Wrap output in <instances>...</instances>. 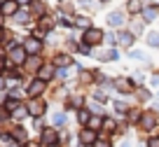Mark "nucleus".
<instances>
[{"mask_svg": "<svg viewBox=\"0 0 159 147\" xmlns=\"http://www.w3.org/2000/svg\"><path fill=\"white\" fill-rule=\"evenodd\" d=\"M21 44H24V49H26L28 56H40L42 49H45V42H42L40 35H26V38L21 40Z\"/></svg>", "mask_w": 159, "mask_h": 147, "instance_id": "nucleus-1", "label": "nucleus"}, {"mask_svg": "<svg viewBox=\"0 0 159 147\" xmlns=\"http://www.w3.org/2000/svg\"><path fill=\"white\" fill-rule=\"evenodd\" d=\"M47 84L45 79H40V77H30L28 84H26V96L28 98H42V93H47Z\"/></svg>", "mask_w": 159, "mask_h": 147, "instance_id": "nucleus-2", "label": "nucleus"}, {"mask_svg": "<svg viewBox=\"0 0 159 147\" xmlns=\"http://www.w3.org/2000/svg\"><path fill=\"white\" fill-rule=\"evenodd\" d=\"M157 124H159L157 110H145V112L140 114V119H138V126L143 128V131H148V133H154V131H157Z\"/></svg>", "mask_w": 159, "mask_h": 147, "instance_id": "nucleus-3", "label": "nucleus"}, {"mask_svg": "<svg viewBox=\"0 0 159 147\" xmlns=\"http://www.w3.org/2000/svg\"><path fill=\"white\" fill-rule=\"evenodd\" d=\"M61 142V133L56 131V126L42 128L40 131V147H49V145H59Z\"/></svg>", "mask_w": 159, "mask_h": 147, "instance_id": "nucleus-4", "label": "nucleus"}, {"mask_svg": "<svg viewBox=\"0 0 159 147\" xmlns=\"http://www.w3.org/2000/svg\"><path fill=\"white\" fill-rule=\"evenodd\" d=\"M26 110H28V117H42L47 112V100L45 98H28L26 103Z\"/></svg>", "mask_w": 159, "mask_h": 147, "instance_id": "nucleus-5", "label": "nucleus"}, {"mask_svg": "<svg viewBox=\"0 0 159 147\" xmlns=\"http://www.w3.org/2000/svg\"><path fill=\"white\" fill-rule=\"evenodd\" d=\"M7 59H10L14 65H24V63H26V59H28V54H26L24 44H21V42L12 44V47L7 49Z\"/></svg>", "mask_w": 159, "mask_h": 147, "instance_id": "nucleus-6", "label": "nucleus"}, {"mask_svg": "<svg viewBox=\"0 0 159 147\" xmlns=\"http://www.w3.org/2000/svg\"><path fill=\"white\" fill-rule=\"evenodd\" d=\"M96 140H98V131H94V128H89V126H80V131H77V142L80 145L94 147Z\"/></svg>", "mask_w": 159, "mask_h": 147, "instance_id": "nucleus-7", "label": "nucleus"}, {"mask_svg": "<svg viewBox=\"0 0 159 147\" xmlns=\"http://www.w3.org/2000/svg\"><path fill=\"white\" fill-rule=\"evenodd\" d=\"M103 40H105V33H103L101 28H94V26H91L89 30H84V33H82V42L91 44V47H98V44H103Z\"/></svg>", "mask_w": 159, "mask_h": 147, "instance_id": "nucleus-8", "label": "nucleus"}, {"mask_svg": "<svg viewBox=\"0 0 159 147\" xmlns=\"http://www.w3.org/2000/svg\"><path fill=\"white\" fill-rule=\"evenodd\" d=\"M112 84L119 89V93H122V96H134L136 89H138V87H136V82H134L131 77H117Z\"/></svg>", "mask_w": 159, "mask_h": 147, "instance_id": "nucleus-9", "label": "nucleus"}, {"mask_svg": "<svg viewBox=\"0 0 159 147\" xmlns=\"http://www.w3.org/2000/svg\"><path fill=\"white\" fill-rule=\"evenodd\" d=\"M134 42H136V35L126 28H119L117 30V44L124 49H134Z\"/></svg>", "mask_w": 159, "mask_h": 147, "instance_id": "nucleus-10", "label": "nucleus"}, {"mask_svg": "<svg viewBox=\"0 0 159 147\" xmlns=\"http://www.w3.org/2000/svg\"><path fill=\"white\" fill-rule=\"evenodd\" d=\"M10 136H12V140L21 142V145H28V142H30L28 128H24L21 124H16V126H12V128H10Z\"/></svg>", "mask_w": 159, "mask_h": 147, "instance_id": "nucleus-11", "label": "nucleus"}, {"mask_svg": "<svg viewBox=\"0 0 159 147\" xmlns=\"http://www.w3.org/2000/svg\"><path fill=\"white\" fill-rule=\"evenodd\" d=\"M108 26H110V28H115V30L124 28V26H126L124 12H119V10H112V12L108 14Z\"/></svg>", "mask_w": 159, "mask_h": 147, "instance_id": "nucleus-12", "label": "nucleus"}, {"mask_svg": "<svg viewBox=\"0 0 159 147\" xmlns=\"http://www.w3.org/2000/svg\"><path fill=\"white\" fill-rule=\"evenodd\" d=\"M140 16H143L145 24H152V21H157V16H159V5H157V2H154V5H145L143 12H140Z\"/></svg>", "mask_w": 159, "mask_h": 147, "instance_id": "nucleus-13", "label": "nucleus"}, {"mask_svg": "<svg viewBox=\"0 0 159 147\" xmlns=\"http://www.w3.org/2000/svg\"><path fill=\"white\" fill-rule=\"evenodd\" d=\"M101 131L105 136H112V133H119V119L117 117H103V128Z\"/></svg>", "mask_w": 159, "mask_h": 147, "instance_id": "nucleus-14", "label": "nucleus"}, {"mask_svg": "<svg viewBox=\"0 0 159 147\" xmlns=\"http://www.w3.org/2000/svg\"><path fill=\"white\" fill-rule=\"evenodd\" d=\"M35 77L45 79V82H52V79L56 77V65H54V63H47V65H42V68L38 70V75H35Z\"/></svg>", "mask_w": 159, "mask_h": 147, "instance_id": "nucleus-15", "label": "nucleus"}, {"mask_svg": "<svg viewBox=\"0 0 159 147\" xmlns=\"http://www.w3.org/2000/svg\"><path fill=\"white\" fill-rule=\"evenodd\" d=\"M28 10H30V14H33V19H40V16L47 14V5L42 2V0H33V2L28 5Z\"/></svg>", "mask_w": 159, "mask_h": 147, "instance_id": "nucleus-16", "label": "nucleus"}, {"mask_svg": "<svg viewBox=\"0 0 159 147\" xmlns=\"http://www.w3.org/2000/svg\"><path fill=\"white\" fill-rule=\"evenodd\" d=\"M19 10H21V5L16 2V0H5V2H2V10H0V12H2L5 16H10V19H12V16H14Z\"/></svg>", "mask_w": 159, "mask_h": 147, "instance_id": "nucleus-17", "label": "nucleus"}, {"mask_svg": "<svg viewBox=\"0 0 159 147\" xmlns=\"http://www.w3.org/2000/svg\"><path fill=\"white\" fill-rule=\"evenodd\" d=\"M73 28L89 30V28H91V19H89L87 14H75V16H73Z\"/></svg>", "mask_w": 159, "mask_h": 147, "instance_id": "nucleus-18", "label": "nucleus"}, {"mask_svg": "<svg viewBox=\"0 0 159 147\" xmlns=\"http://www.w3.org/2000/svg\"><path fill=\"white\" fill-rule=\"evenodd\" d=\"M96 59H98L101 63H110V61H117V59H119V51H117L115 47H110L108 51H101V54L96 56Z\"/></svg>", "mask_w": 159, "mask_h": 147, "instance_id": "nucleus-19", "label": "nucleus"}, {"mask_svg": "<svg viewBox=\"0 0 159 147\" xmlns=\"http://www.w3.org/2000/svg\"><path fill=\"white\" fill-rule=\"evenodd\" d=\"M52 63H54L56 68H68V65H73V56L66 54V51H61V54H56V59L52 61Z\"/></svg>", "mask_w": 159, "mask_h": 147, "instance_id": "nucleus-20", "label": "nucleus"}, {"mask_svg": "<svg viewBox=\"0 0 159 147\" xmlns=\"http://www.w3.org/2000/svg\"><path fill=\"white\" fill-rule=\"evenodd\" d=\"M75 119H77L80 126H87V124H89V119H91V110H89V108H80L77 112H75Z\"/></svg>", "mask_w": 159, "mask_h": 147, "instance_id": "nucleus-21", "label": "nucleus"}, {"mask_svg": "<svg viewBox=\"0 0 159 147\" xmlns=\"http://www.w3.org/2000/svg\"><path fill=\"white\" fill-rule=\"evenodd\" d=\"M24 65H26V68H28V70H33L35 75H38V70L42 68V65H45V63H42V56H28Z\"/></svg>", "mask_w": 159, "mask_h": 147, "instance_id": "nucleus-22", "label": "nucleus"}, {"mask_svg": "<svg viewBox=\"0 0 159 147\" xmlns=\"http://www.w3.org/2000/svg\"><path fill=\"white\" fill-rule=\"evenodd\" d=\"M143 0H126V12H129V14H140V12H143Z\"/></svg>", "mask_w": 159, "mask_h": 147, "instance_id": "nucleus-23", "label": "nucleus"}, {"mask_svg": "<svg viewBox=\"0 0 159 147\" xmlns=\"http://www.w3.org/2000/svg\"><path fill=\"white\" fill-rule=\"evenodd\" d=\"M12 19H14L16 24H30V21H33V14H30V10H19Z\"/></svg>", "mask_w": 159, "mask_h": 147, "instance_id": "nucleus-24", "label": "nucleus"}, {"mask_svg": "<svg viewBox=\"0 0 159 147\" xmlns=\"http://www.w3.org/2000/svg\"><path fill=\"white\" fill-rule=\"evenodd\" d=\"M84 103H87V100H84V96H82V93H73V96H70V105H68V108L77 112V110L82 108Z\"/></svg>", "mask_w": 159, "mask_h": 147, "instance_id": "nucleus-25", "label": "nucleus"}, {"mask_svg": "<svg viewBox=\"0 0 159 147\" xmlns=\"http://www.w3.org/2000/svg\"><path fill=\"white\" fill-rule=\"evenodd\" d=\"M52 124H54L56 128H59V126H66V124H68V114H66L63 110H61V112H54V114H52Z\"/></svg>", "mask_w": 159, "mask_h": 147, "instance_id": "nucleus-26", "label": "nucleus"}, {"mask_svg": "<svg viewBox=\"0 0 159 147\" xmlns=\"http://www.w3.org/2000/svg\"><path fill=\"white\" fill-rule=\"evenodd\" d=\"M7 96L14 98V100H24V98H28V96H26V89H21V87H12V89H7Z\"/></svg>", "mask_w": 159, "mask_h": 147, "instance_id": "nucleus-27", "label": "nucleus"}, {"mask_svg": "<svg viewBox=\"0 0 159 147\" xmlns=\"http://www.w3.org/2000/svg\"><path fill=\"white\" fill-rule=\"evenodd\" d=\"M103 117H105V114H91V119H89L87 126L94 128V131H101V128H103Z\"/></svg>", "mask_w": 159, "mask_h": 147, "instance_id": "nucleus-28", "label": "nucleus"}, {"mask_svg": "<svg viewBox=\"0 0 159 147\" xmlns=\"http://www.w3.org/2000/svg\"><path fill=\"white\" fill-rule=\"evenodd\" d=\"M38 26H40V28H42V30H45V33H49V30L54 28L56 24H54V21H52L49 16L45 14V16H40V19H38Z\"/></svg>", "mask_w": 159, "mask_h": 147, "instance_id": "nucleus-29", "label": "nucleus"}, {"mask_svg": "<svg viewBox=\"0 0 159 147\" xmlns=\"http://www.w3.org/2000/svg\"><path fill=\"white\" fill-rule=\"evenodd\" d=\"M129 59H134V61H140V63H145V61H148V54H145L143 49H129Z\"/></svg>", "mask_w": 159, "mask_h": 147, "instance_id": "nucleus-30", "label": "nucleus"}, {"mask_svg": "<svg viewBox=\"0 0 159 147\" xmlns=\"http://www.w3.org/2000/svg\"><path fill=\"white\" fill-rule=\"evenodd\" d=\"M94 100H98L101 105H105V103H110V96L105 93V89H96L94 91Z\"/></svg>", "mask_w": 159, "mask_h": 147, "instance_id": "nucleus-31", "label": "nucleus"}, {"mask_svg": "<svg viewBox=\"0 0 159 147\" xmlns=\"http://www.w3.org/2000/svg\"><path fill=\"white\" fill-rule=\"evenodd\" d=\"M24 117H28V110H26V105L21 103L19 108H16L14 112H12V119H14V122H21V119H24Z\"/></svg>", "mask_w": 159, "mask_h": 147, "instance_id": "nucleus-32", "label": "nucleus"}, {"mask_svg": "<svg viewBox=\"0 0 159 147\" xmlns=\"http://www.w3.org/2000/svg\"><path fill=\"white\" fill-rule=\"evenodd\" d=\"M145 42H148V47H159V30H150Z\"/></svg>", "mask_w": 159, "mask_h": 147, "instance_id": "nucleus-33", "label": "nucleus"}, {"mask_svg": "<svg viewBox=\"0 0 159 147\" xmlns=\"http://www.w3.org/2000/svg\"><path fill=\"white\" fill-rule=\"evenodd\" d=\"M129 30H131L134 35H143V33H145V21H134Z\"/></svg>", "mask_w": 159, "mask_h": 147, "instance_id": "nucleus-34", "label": "nucleus"}, {"mask_svg": "<svg viewBox=\"0 0 159 147\" xmlns=\"http://www.w3.org/2000/svg\"><path fill=\"white\" fill-rule=\"evenodd\" d=\"M75 49H77V54L91 56V49H94V47H91V44H87V42H77V47H75Z\"/></svg>", "mask_w": 159, "mask_h": 147, "instance_id": "nucleus-35", "label": "nucleus"}, {"mask_svg": "<svg viewBox=\"0 0 159 147\" xmlns=\"http://www.w3.org/2000/svg\"><path fill=\"white\" fill-rule=\"evenodd\" d=\"M136 96H138L140 100H150V98H152V91L145 89V87H138V89H136Z\"/></svg>", "mask_w": 159, "mask_h": 147, "instance_id": "nucleus-36", "label": "nucleus"}, {"mask_svg": "<svg viewBox=\"0 0 159 147\" xmlns=\"http://www.w3.org/2000/svg\"><path fill=\"white\" fill-rule=\"evenodd\" d=\"M87 105H89L91 114H105V112H103V105H101L98 100H89V103H87Z\"/></svg>", "mask_w": 159, "mask_h": 147, "instance_id": "nucleus-37", "label": "nucleus"}, {"mask_svg": "<svg viewBox=\"0 0 159 147\" xmlns=\"http://www.w3.org/2000/svg\"><path fill=\"white\" fill-rule=\"evenodd\" d=\"M70 77V70L68 68H56V79H61V82H66V79Z\"/></svg>", "mask_w": 159, "mask_h": 147, "instance_id": "nucleus-38", "label": "nucleus"}, {"mask_svg": "<svg viewBox=\"0 0 159 147\" xmlns=\"http://www.w3.org/2000/svg\"><path fill=\"white\" fill-rule=\"evenodd\" d=\"M94 147H112V142L108 140V136H98V140L94 142Z\"/></svg>", "mask_w": 159, "mask_h": 147, "instance_id": "nucleus-39", "label": "nucleus"}, {"mask_svg": "<svg viewBox=\"0 0 159 147\" xmlns=\"http://www.w3.org/2000/svg\"><path fill=\"white\" fill-rule=\"evenodd\" d=\"M108 47H115L117 44V33H105V40H103Z\"/></svg>", "mask_w": 159, "mask_h": 147, "instance_id": "nucleus-40", "label": "nucleus"}, {"mask_svg": "<svg viewBox=\"0 0 159 147\" xmlns=\"http://www.w3.org/2000/svg\"><path fill=\"white\" fill-rule=\"evenodd\" d=\"M7 119H12V114L7 112V108H5V105H0V126H2V124H5Z\"/></svg>", "mask_w": 159, "mask_h": 147, "instance_id": "nucleus-41", "label": "nucleus"}, {"mask_svg": "<svg viewBox=\"0 0 159 147\" xmlns=\"http://www.w3.org/2000/svg\"><path fill=\"white\" fill-rule=\"evenodd\" d=\"M131 79H134L136 87H138V84H143V82H145V75H143V73H134V75H131Z\"/></svg>", "mask_w": 159, "mask_h": 147, "instance_id": "nucleus-42", "label": "nucleus"}, {"mask_svg": "<svg viewBox=\"0 0 159 147\" xmlns=\"http://www.w3.org/2000/svg\"><path fill=\"white\" fill-rule=\"evenodd\" d=\"M7 89H10V79L5 75H0V91H7Z\"/></svg>", "mask_w": 159, "mask_h": 147, "instance_id": "nucleus-43", "label": "nucleus"}, {"mask_svg": "<svg viewBox=\"0 0 159 147\" xmlns=\"http://www.w3.org/2000/svg\"><path fill=\"white\" fill-rule=\"evenodd\" d=\"M145 145H148V147H159V136H150Z\"/></svg>", "mask_w": 159, "mask_h": 147, "instance_id": "nucleus-44", "label": "nucleus"}, {"mask_svg": "<svg viewBox=\"0 0 159 147\" xmlns=\"http://www.w3.org/2000/svg\"><path fill=\"white\" fill-rule=\"evenodd\" d=\"M35 128H38V131H42V124H45V117H35Z\"/></svg>", "mask_w": 159, "mask_h": 147, "instance_id": "nucleus-45", "label": "nucleus"}, {"mask_svg": "<svg viewBox=\"0 0 159 147\" xmlns=\"http://www.w3.org/2000/svg\"><path fill=\"white\" fill-rule=\"evenodd\" d=\"M2 147H24V145H21V142H16V140H12V138H10V140H7L5 145H2Z\"/></svg>", "mask_w": 159, "mask_h": 147, "instance_id": "nucleus-46", "label": "nucleus"}, {"mask_svg": "<svg viewBox=\"0 0 159 147\" xmlns=\"http://www.w3.org/2000/svg\"><path fill=\"white\" fill-rule=\"evenodd\" d=\"M5 38H10V33L5 28H0V44H5Z\"/></svg>", "mask_w": 159, "mask_h": 147, "instance_id": "nucleus-47", "label": "nucleus"}, {"mask_svg": "<svg viewBox=\"0 0 159 147\" xmlns=\"http://www.w3.org/2000/svg\"><path fill=\"white\" fill-rule=\"evenodd\" d=\"M150 84H152V87H157V84H159V73H154V75H152V79H150Z\"/></svg>", "mask_w": 159, "mask_h": 147, "instance_id": "nucleus-48", "label": "nucleus"}, {"mask_svg": "<svg viewBox=\"0 0 159 147\" xmlns=\"http://www.w3.org/2000/svg\"><path fill=\"white\" fill-rule=\"evenodd\" d=\"M117 147H131V140H129V138H124V140L119 142V145H117Z\"/></svg>", "mask_w": 159, "mask_h": 147, "instance_id": "nucleus-49", "label": "nucleus"}, {"mask_svg": "<svg viewBox=\"0 0 159 147\" xmlns=\"http://www.w3.org/2000/svg\"><path fill=\"white\" fill-rule=\"evenodd\" d=\"M5 19H7V16L2 14V12H0V28H5Z\"/></svg>", "mask_w": 159, "mask_h": 147, "instance_id": "nucleus-50", "label": "nucleus"}, {"mask_svg": "<svg viewBox=\"0 0 159 147\" xmlns=\"http://www.w3.org/2000/svg\"><path fill=\"white\" fill-rule=\"evenodd\" d=\"M16 2H19V5H21V7H24V5H26V7H28V5H30V2H33V0H16Z\"/></svg>", "mask_w": 159, "mask_h": 147, "instance_id": "nucleus-51", "label": "nucleus"}, {"mask_svg": "<svg viewBox=\"0 0 159 147\" xmlns=\"http://www.w3.org/2000/svg\"><path fill=\"white\" fill-rule=\"evenodd\" d=\"M49 147H61V142H59V145H49Z\"/></svg>", "mask_w": 159, "mask_h": 147, "instance_id": "nucleus-52", "label": "nucleus"}, {"mask_svg": "<svg viewBox=\"0 0 159 147\" xmlns=\"http://www.w3.org/2000/svg\"><path fill=\"white\" fill-rule=\"evenodd\" d=\"M2 2H5V0H0V10H2Z\"/></svg>", "mask_w": 159, "mask_h": 147, "instance_id": "nucleus-53", "label": "nucleus"}, {"mask_svg": "<svg viewBox=\"0 0 159 147\" xmlns=\"http://www.w3.org/2000/svg\"><path fill=\"white\" fill-rule=\"evenodd\" d=\"M101 2H110V0H101Z\"/></svg>", "mask_w": 159, "mask_h": 147, "instance_id": "nucleus-54", "label": "nucleus"}, {"mask_svg": "<svg viewBox=\"0 0 159 147\" xmlns=\"http://www.w3.org/2000/svg\"><path fill=\"white\" fill-rule=\"evenodd\" d=\"M157 98H159V91H157Z\"/></svg>", "mask_w": 159, "mask_h": 147, "instance_id": "nucleus-55", "label": "nucleus"}, {"mask_svg": "<svg viewBox=\"0 0 159 147\" xmlns=\"http://www.w3.org/2000/svg\"><path fill=\"white\" fill-rule=\"evenodd\" d=\"M0 75H2V70H0Z\"/></svg>", "mask_w": 159, "mask_h": 147, "instance_id": "nucleus-56", "label": "nucleus"}]
</instances>
